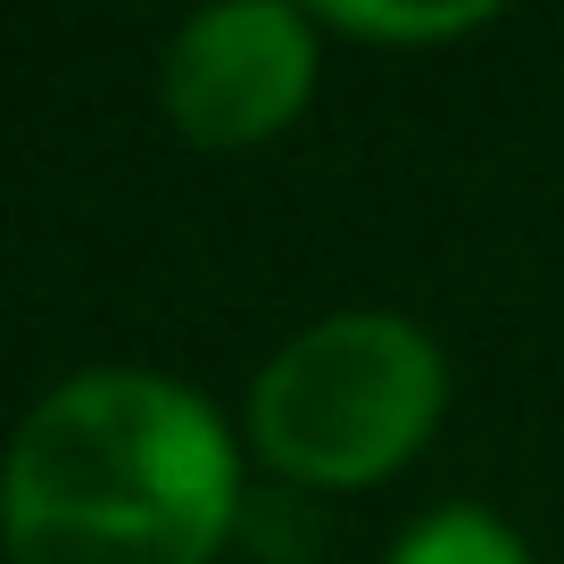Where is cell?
Here are the masks:
<instances>
[{
	"label": "cell",
	"instance_id": "6da1fadb",
	"mask_svg": "<svg viewBox=\"0 0 564 564\" xmlns=\"http://www.w3.org/2000/svg\"><path fill=\"white\" fill-rule=\"evenodd\" d=\"M232 441L166 373H75L0 465L9 564H208L232 531Z\"/></svg>",
	"mask_w": 564,
	"mask_h": 564
},
{
	"label": "cell",
	"instance_id": "7a4b0ae2",
	"mask_svg": "<svg viewBox=\"0 0 564 564\" xmlns=\"http://www.w3.org/2000/svg\"><path fill=\"white\" fill-rule=\"evenodd\" d=\"M441 349L406 316L357 307V316H324L274 349V366L249 390V432H258L265 465H282L291 481L357 490L415 457L423 432L441 423Z\"/></svg>",
	"mask_w": 564,
	"mask_h": 564
},
{
	"label": "cell",
	"instance_id": "5b68a950",
	"mask_svg": "<svg viewBox=\"0 0 564 564\" xmlns=\"http://www.w3.org/2000/svg\"><path fill=\"white\" fill-rule=\"evenodd\" d=\"M333 25H349V34H390V42H432V34L481 25V9H333Z\"/></svg>",
	"mask_w": 564,
	"mask_h": 564
},
{
	"label": "cell",
	"instance_id": "3957f363",
	"mask_svg": "<svg viewBox=\"0 0 564 564\" xmlns=\"http://www.w3.org/2000/svg\"><path fill=\"white\" fill-rule=\"evenodd\" d=\"M307 84H316V34L300 9L274 0H232V9H199L175 42H166V117L199 141V150H249V141L282 133L300 117Z\"/></svg>",
	"mask_w": 564,
	"mask_h": 564
},
{
	"label": "cell",
	"instance_id": "277c9868",
	"mask_svg": "<svg viewBox=\"0 0 564 564\" xmlns=\"http://www.w3.org/2000/svg\"><path fill=\"white\" fill-rule=\"evenodd\" d=\"M390 564H531L523 540H514L498 514L481 507H448L432 514V523H415L399 547H390Z\"/></svg>",
	"mask_w": 564,
	"mask_h": 564
}]
</instances>
